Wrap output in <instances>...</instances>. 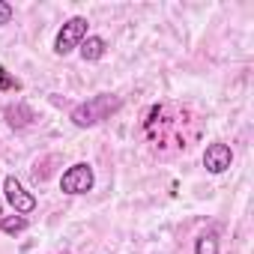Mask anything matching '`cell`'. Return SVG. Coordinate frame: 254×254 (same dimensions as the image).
<instances>
[{"mask_svg":"<svg viewBox=\"0 0 254 254\" xmlns=\"http://www.w3.org/2000/svg\"><path fill=\"white\" fill-rule=\"evenodd\" d=\"M230 165H233V153H230L227 144L215 141V144L206 147V153H203V168H206L209 174H224Z\"/></svg>","mask_w":254,"mask_h":254,"instance_id":"cell-5","label":"cell"},{"mask_svg":"<svg viewBox=\"0 0 254 254\" xmlns=\"http://www.w3.org/2000/svg\"><path fill=\"white\" fill-rule=\"evenodd\" d=\"M84 39H87V18L75 15V18H69V21L57 30V39H54V54H57V57H66V54H72V51H75Z\"/></svg>","mask_w":254,"mask_h":254,"instance_id":"cell-2","label":"cell"},{"mask_svg":"<svg viewBox=\"0 0 254 254\" xmlns=\"http://www.w3.org/2000/svg\"><path fill=\"white\" fill-rule=\"evenodd\" d=\"M120 96H111V93H99V96H93V99H87V102H81L78 108H72V114H69V120L78 126V129H90V126H99V123H105L111 114H117L120 111Z\"/></svg>","mask_w":254,"mask_h":254,"instance_id":"cell-1","label":"cell"},{"mask_svg":"<svg viewBox=\"0 0 254 254\" xmlns=\"http://www.w3.org/2000/svg\"><path fill=\"white\" fill-rule=\"evenodd\" d=\"M78 48H81V57H84L87 63H96V60L105 57V39H102V36H87Z\"/></svg>","mask_w":254,"mask_h":254,"instance_id":"cell-6","label":"cell"},{"mask_svg":"<svg viewBox=\"0 0 254 254\" xmlns=\"http://www.w3.org/2000/svg\"><path fill=\"white\" fill-rule=\"evenodd\" d=\"M27 227V218L24 215H6V218H0V230H3V233H9V236H15V233H21Z\"/></svg>","mask_w":254,"mask_h":254,"instance_id":"cell-8","label":"cell"},{"mask_svg":"<svg viewBox=\"0 0 254 254\" xmlns=\"http://www.w3.org/2000/svg\"><path fill=\"white\" fill-rule=\"evenodd\" d=\"M0 87H15V90H18V81H12L3 69H0Z\"/></svg>","mask_w":254,"mask_h":254,"instance_id":"cell-11","label":"cell"},{"mask_svg":"<svg viewBox=\"0 0 254 254\" xmlns=\"http://www.w3.org/2000/svg\"><path fill=\"white\" fill-rule=\"evenodd\" d=\"M93 183H96L93 168H90L87 162H78V165H72V168L60 177V191H63V194H87V191L93 189Z\"/></svg>","mask_w":254,"mask_h":254,"instance_id":"cell-3","label":"cell"},{"mask_svg":"<svg viewBox=\"0 0 254 254\" xmlns=\"http://www.w3.org/2000/svg\"><path fill=\"white\" fill-rule=\"evenodd\" d=\"M194 254H218V236H215V230H206V233L197 236Z\"/></svg>","mask_w":254,"mask_h":254,"instance_id":"cell-7","label":"cell"},{"mask_svg":"<svg viewBox=\"0 0 254 254\" xmlns=\"http://www.w3.org/2000/svg\"><path fill=\"white\" fill-rule=\"evenodd\" d=\"M3 194H6L9 206H12L18 215H27V212L36 209V197H33L15 177H6V180H3Z\"/></svg>","mask_w":254,"mask_h":254,"instance_id":"cell-4","label":"cell"},{"mask_svg":"<svg viewBox=\"0 0 254 254\" xmlns=\"http://www.w3.org/2000/svg\"><path fill=\"white\" fill-rule=\"evenodd\" d=\"M6 120H9V126H27V123L33 120V114H30L24 105H18V108L9 105V108H6Z\"/></svg>","mask_w":254,"mask_h":254,"instance_id":"cell-9","label":"cell"},{"mask_svg":"<svg viewBox=\"0 0 254 254\" xmlns=\"http://www.w3.org/2000/svg\"><path fill=\"white\" fill-rule=\"evenodd\" d=\"M12 15H15V12H12V6L0 0V24H9V21H12Z\"/></svg>","mask_w":254,"mask_h":254,"instance_id":"cell-10","label":"cell"}]
</instances>
